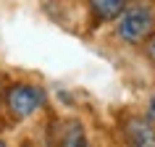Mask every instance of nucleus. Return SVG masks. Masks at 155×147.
Here are the masks:
<instances>
[{
	"label": "nucleus",
	"instance_id": "1",
	"mask_svg": "<svg viewBox=\"0 0 155 147\" xmlns=\"http://www.w3.org/2000/svg\"><path fill=\"white\" fill-rule=\"evenodd\" d=\"M45 103H48L45 90L32 82H11L3 90V110L13 121H24L34 116L37 110L45 108Z\"/></svg>",
	"mask_w": 155,
	"mask_h": 147
},
{
	"label": "nucleus",
	"instance_id": "3",
	"mask_svg": "<svg viewBox=\"0 0 155 147\" xmlns=\"http://www.w3.org/2000/svg\"><path fill=\"white\" fill-rule=\"evenodd\" d=\"M121 131L126 147H155V126L145 116H129Z\"/></svg>",
	"mask_w": 155,
	"mask_h": 147
},
{
	"label": "nucleus",
	"instance_id": "9",
	"mask_svg": "<svg viewBox=\"0 0 155 147\" xmlns=\"http://www.w3.org/2000/svg\"><path fill=\"white\" fill-rule=\"evenodd\" d=\"M0 147H8V142H5V139H0Z\"/></svg>",
	"mask_w": 155,
	"mask_h": 147
},
{
	"label": "nucleus",
	"instance_id": "8",
	"mask_svg": "<svg viewBox=\"0 0 155 147\" xmlns=\"http://www.w3.org/2000/svg\"><path fill=\"white\" fill-rule=\"evenodd\" d=\"M18 147H34V145H32V142H29V139H26V142H21V145H18Z\"/></svg>",
	"mask_w": 155,
	"mask_h": 147
},
{
	"label": "nucleus",
	"instance_id": "2",
	"mask_svg": "<svg viewBox=\"0 0 155 147\" xmlns=\"http://www.w3.org/2000/svg\"><path fill=\"white\" fill-rule=\"evenodd\" d=\"M153 32H155V11L147 3H137V5L126 8L118 16V24H116L118 40L126 42V45H139Z\"/></svg>",
	"mask_w": 155,
	"mask_h": 147
},
{
	"label": "nucleus",
	"instance_id": "5",
	"mask_svg": "<svg viewBox=\"0 0 155 147\" xmlns=\"http://www.w3.org/2000/svg\"><path fill=\"white\" fill-rule=\"evenodd\" d=\"M55 147H90V137H87V131H84L82 121H66L58 131V145Z\"/></svg>",
	"mask_w": 155,
	"mask_h": 147
},
{
	"label": "nucleus",
	"instance_id": "6",
	"mask_svg": "<svg viewBox=\"0 0 155 147\" xmlns=\"http://www.w3.org/2000/svg\"><path fill=\"white\" fill-rule=\"evenodd\" d=\"M145 53H147V58H150V60H153V63H155V32L150 34V37H147V45H145Z\"/></svg>",
	"mask_w": 155,
	"mask_h": 147
},
{
	"label": "nucleus",
	"instance_id": "7",
	"mask_svg": "<svg viewBox=\"0 0 155 147\" xmlns=\"http://www.w3.org/2000/svg\"><path fill=\"white\" fill-rule=\"evenodd\" d=\"M3 90L5 87H3V79H0V110H3Z\"/></svg>",
	"mask_w": 155,
	"mask_h": 147
},
{
	"label": "nucleus",
	"instance_id": "4",
	"mask_svg": "<svg viewBox=\"0 0 155 147\" xmlns=\"http://www.w3.org/2000/svg\"><path fill=\"white\" fill-rule=\"evenodd\" d=\"M87 5H90L92 18L97 24H103V21H113L121 16L129 5V0H87Z\"/></svg>",
	"mask_w": 155,
	"mask_h": 147
}]
</instances>
